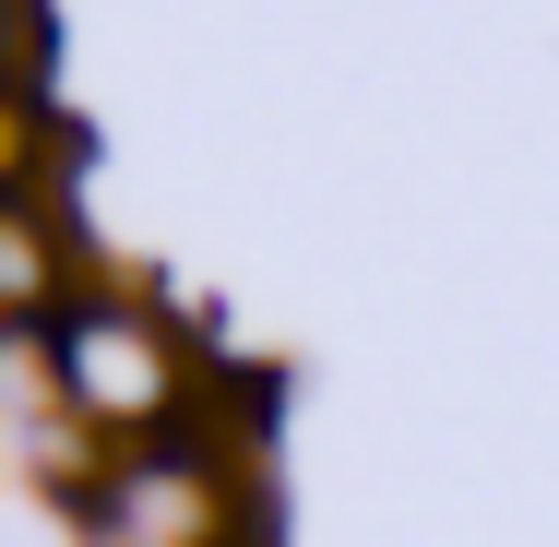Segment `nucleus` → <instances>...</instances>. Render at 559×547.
Segmentation results:
<instances>
[{"label":"nucleus","mask_w":559,"mask_h":547,"mask_svg":"<svg viewBox=\"0 0 559 547\" xmlns=\"http://www.w3.org/2000/svg\"><path fill=\"white\" fill-rule=\"evenodd\" d=\"M24 345H36V357H60V381H72V405H84L96 429H143V417H167V405H179V357H167L143 322L96 310V298H72L60 322H36Z\"/></svg>","instance_id":"f257e3e1"}]
</instances>
